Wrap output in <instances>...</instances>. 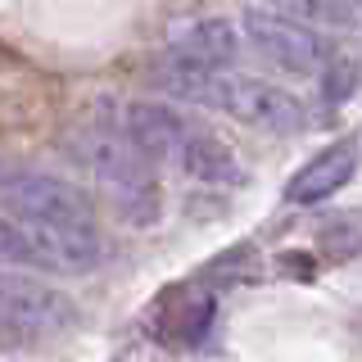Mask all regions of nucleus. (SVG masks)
Returning <instances> with one entry per match:
<instances>
[{"label":"nucleus","mask_w":362,"mask_h":362,"mask_svg":"<svg viewBox=\"0 0 362 362\" xmlns=\"http://www.w3.org/2000/svg\"><path fill=\"white\" fill-rule=\"evenodd\" d=\"M0 249L9 263L54 272V276H86L100 267V254H105L95 226L37 222L18 218V213H5V222H0Z\"/></svg>","instance_id":"1"},{"label":"nucleus","mask_w":362,"mask_h":362,"mask_svg":"<svg viewBox=\"0 0 362 362\" xmlns=\"http://www.w3.org/2000/svg\"><path fill=\"white\" fill-rule=\"evenodd\" d=\"M0 313H5L9 339H50L77 326V303L68 294L18 272H5L0 281Z\"/></svg>","instance_id":"2"},{"label":"nucleus","mask_w":362,"mask_h":362,"mask_svg":"<svg viewBox=\"0 0 362 362\" xmlns=\"http://www.w3.org/2000/svg\"><path fill=\"white\" fill-rule=\"evenodd\" d=\"M245 37H249V45H254L267 64H276L281 73H294V77L322 73L326 59H331L326 41L317 37L303 18H294V14L245 9Z\"/></svg>","instance_id":"3"},{"label":"nucleus","mask_w":362,"mask_h":362,"mask_svg":"<svg viewBox=\"0 0 362 362\" xmlns=\"http://www.w3.org/2000/svg\"><path fill=\"white\" fill-rule=\"evenodd\" d=\"M213 109L231 113L235 122H245V127L272 132V136H294V132H303V122H308L299 95H290L286 86L258 82V77H226L222 73Z\"/></svg>","instance_id":"4"},{"label":"nucleus","mask_w":362,"mask_h":362,"mask_svg":"<svg viewBox=\"0 0 362 362\" xmlns=\"http://www.w3.org/2000/svg\"><path fill=\"white\" fill-rule=\"evenodd\" d=\"M0 199H5V213H18V218H37V222H68V226H95V213H90L86 195L68 181L50 177V173H28V168H14L0 186Z\"/></svg>","instance_id":"5"},{"label":"nucleus","mask_w":362,"mask_h":362,"mask_svg":"<svg viewBox=\"0 0 362 362\" xmlns=\"http://www.w3.org/2000/svg\"><path fill=\"white\" fill-rule=\"evenodd\" d=\"M358 158H362V145L354 141V136H349V141H335L331 150H322L317 158H308V163L290 177L286 199L290 204H322V199H331L339 186L354 181Z\"/></svg>","instance_id":"6"},{"label":"nucleus","mask_w":362,"mask_h":362,"mask_svg":"<svg viewBox=\"0 0 362 362\" xmlns=\"http://www.w3.org/2000/svg\"><path fill=\"white\" fill-rule=\"evenodd\" d=\"M173 50L190 54V59H199L209 68H231L235 54H240V32L213 14L181 18V23H173Z\"/></svg>","instance_id":"7"},{"label":"nucleus","mask_w":362,"mask_h":362,"mask_svg":"<svg viewBox=\"0 0 362 362\" xmlns=\"http://www.w3.org/2000/svg\"><path fill=\"white\" fill-rule=\"evenodd\" d=\"M122 132L150 158H177L186 136H190V122L173 109H158V105H127L122 109Z\"/></svg>","instance_id":"8"},{"label":"nucleus","mask_w":362,"mask_h":362,"mask_svg":"<svg viewBox=\"0 0 362 362\" xmlns=\"http://www.w3.org/2000/svg\"><path fill=\"white\" fill-rule=\"evenodd\" d=\"M218 82H222V68H209V64L190 59V54H181V50H168L163 59L154 64V86L173 100H186V105H209L213 109Z\"/></svg>","instance_id":"9"},{"label":"nucleus","mask_w":362,"mask_h":362,"mask_svg":"<svg viewBox=\"0 0 362 362\" xmlns=\"http://www.w3.org/2000/svg\"><path fill=\"white\" fill-rule=\"evenodd\" d=\"M213 317H218L213 290H173L158 308V326H163V339H173V344H199L213 331Z\"/></svg>","instance_id":"10"},{"label":"nucleus","mask_w":362,"mask_h":362,"mask_svg":"<svg viewBox=\"0 0 362 362\" xmlns=\"http://www.w3.org/2000/svg\"><path fill=\"white\" fill-rule=\"evenodd\" d=\"M177 163L186 168L195 181H209V186H231V181H240V163H235L231 145L218 141L213 132H199V127H190Z\"/></svg>","instance_id":"11"},{"label":"nucleus","mask_w":362,"mask_h":362,"mask_svg":"<svg viewBox=\"0 0 362 362\" xmlns=\"http://www.w3.org/2000/svg\"><path fill=\"white\" fill-rule=\"evenodd\" d=\"M358 64L349 59V54H331L322 68V95H326V105H344L349 95L358 90Z\"/></svg>","instance_id":"12"},{"label":"nucleus","mask_w":362,"mask_h":362,"mask_svg":"<svg viewBox=\"0 0 362 362\" xmlns=\"http://www.w3.org/2000/svg\"><path fill=\"white\" fill-rule=\"evenodd\" d=\"M281 5L290 9V14H299V18H313V23H358L362 9L358 5H349V0H281Z\"/></svg>","instance_id":"13"}]
</instances>
